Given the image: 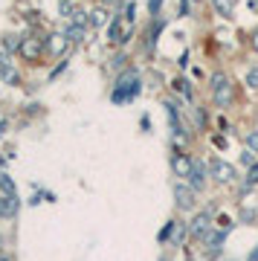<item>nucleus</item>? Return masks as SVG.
Masks as SVG:
<instances>
[{
    "instance_id": "423d86ee",
    "label": "nucleus",
    "mask_w": 258,
    "mask_h": 261,
    "mask_svg": "<svg viewBox=\"0 0 258 261\" xmlns=\"http://www.w3.org/2000/svg\"><path fill=\"white\" fill-rule=\"evenodd\" d=\"M174 203L177 209H192L194 206V189L189 183H174Z\"/></svg>"
},
{
    "instance_id": "dca6fc26",
    "label": "nucleus",
    "mask_w": 258,
    "mask_h": 261,
    "mask_svg": "<svg viewBox=\"0 0 258 261\" xmlns=\"http://www.w3.org/2000/svg\"><path fill=\"white\" fill-rule=\"evenodd\" d=\"M247 87L249 90H258V67H252L247 73Z\"/></svg>"
},
{
    "instance_id": "a211bd4d",
    "label": "nucleus",
    "mask_w": 258,
    "mask_h": 261,
    "mask_svg": "<svg viewBox=\"0 0 258 261\" xmlns=\"http://www.w3.org/2000/svg\"><path fill=\"white\" fill-rule=\"evenodd\" d=\"M247 148H252V154H258V130L247 134Z\"/></svg>"
},
{
    "instance_id": "2eb2a0df",
    "label": "nucleus",
    "mask_w": 258,
    "mask_h": 261,
    "mask_svg": "<svg viewBox=\"0 0 258 261\" xmlns=\"http://www.w3.org/2000/svg\"><path fill=\"white\" fill-rule=\"evenodd\" d=\"M67 41H82V35H84V27H67Z\"/></svg>"
},
{
    "instance_id": "9d476101",
    "label": "nucleus",
    "mask_w": 258,
    "mask_h": 261,
    "mask_svg": "<svg viewBox=\"0 0 258 261\" xmlns=\"http://www.w3.org/2000/svg\"><path fill=\"white\" fill-rule=\"evenodd\" d=\"M189 186H192L194 192H200V189L206 186V168L197 166V163H194L192 171H189Z\"/></svg>"
},
{
    "instance_id": "4468645a",
    "label": "nucleus",
    "mask_w": 258,
    "mask_h": 261,
    "mask_svg": "<svg viewBox=\"0 0 258 261\" xmlns=\"http://www.w3.org/2000/svg\"><path fill=\"white\" fill-rule=\"evenodd\" d=\"M64 47H67V35H53V38H49V49H53L56 56H58Z\"/></svg>"
},
{
    "instance_id": "39448f33",
    "label": "nucleus",
    "mask_w": 258,
    "mask_h": 261,
    "mask_svg": "<svg viewBox=\"0 0 258 261\" xmlns=\"http://www.w3.org/2000/svg\"><path fill=\"white\" fill-rule=\"evenodd\" d=\"M131 38V23L125 18H113V23L108 27V41L111 44H122Z\"/></svg>"
},
{
    "instance_id": "1a4fd4ad",
    "label": "nucleus",
    "mask_w": 258,
    "mask_h": 261,
    "mask_svg": "<svg viewBox=\"0 0 258 261\" xmlns=\"http://www.w3.org/2000/svg\"><path fill=\"white\" fill-rule=\"evenodd\" d=\"M209 224H212V218H209L206 212H200V215L192 221V229H189V232H192L194 238H203V235L209 232Z\"/></svg>"
},
{
    "instance_id": "0eeeda50",
    "label": "nucleus",
    "mask_w": 258,
    "mask_h": 261,
    "mask_svg": "<svg viewBox=\"0 0 258 261\" xmlns=\"http://www.w3.org/2000/svg\"><path fill=\"white\" fill-rule=\"evenodd\" d=\"M20 209L18 195H0V218H15Z\"/></svg>"
},
{
    "instance_id": "9b49d317",
    "label": "nucleus",
    "mask_w": 258,
    "mask_h": 261,
    "mask_svg": "<svg viewBox=\"0 0 258 261\" xmlns=\"http://www.w3.org/2000/svg\"><path fill=\"white\" fill-rule=\"evenodd\" d=\"M223 238H226L223 229H209V232L203 235V244H206V247H212V250H218V247L223 244Z\"/></svg>"
},
{
    "instance_id": "f3484780",
    "label": "nucleus",
    "mask_w": 258,
    "mask_h": 261,
    "mask_svg": "<svg viewBox=\"0 0 258 261\" xmlns=\"http://www.w3.org/2000/svg\"><path fill=\"white\" fill-rule=\"evenodd\" d=\"M247 183H249V186H258V163H252V166H249V171H247Z\"/></svg>"
},
{
    "instance_id": "b1692460",
    "label": "nucleus",
    "mask_w": 258,
    "mask_h": 261,
    "mask_svg": "<svg viewBox=\"0 0 258 261\" xmlns=\"http://www.w3.org/2000/svg\"><path fill=\"white\" fill-rule=\"evenodd\" d=\"M160 261H168V258H160Z\"/></svg>"
},
{
    "instance_id": "6e6552de",
    "label": "nucleus",
    "mask_w": 258,
    "mask_h": 261,
    "mask_svg": "<svg viewBox=\"0 0 258 261\" xmlns=\"http://www.w3.org/2000/svg\"><path fill=\"white\" fill-rule=\"evenodd\" d=\"M192 160L186 157V154H174V157H171V168H174V174L177 177H189V171H192Z\"/></svg>"
},
{
    "instance_id": "7ed1b4c3",
    "label": "nucleus",
    "mask_w": 258,
    "mask_h": 261,
    "mask_svg": "<svg viewBox=\"0 0 258 261\" xmlns=\"http://www.w3.org/2000/svg\"><path fill=\"white\" fill-rule=\"evenodd\" d=\"M44 38H20V44H18V53L23 61H41V56H44Z\"/></svg>"
},
{
    "instance_id": "4be33fe9",
    "label": "nucleus",
    "mask_w": 258,
    "mask_h": 261,
    "mask_svg": "<svg viewBox=\"0 0 258 261\" xmlns=\"http://www.w3.org/2000/svg\"><path fill=\"white\" fill-rule=\"evenodd\" d=\"M0 261H12V255H6V252H0Z\"/></svg>"
},
{
    "instance_id": "6ab92c4d",
    "label": "nucleus",
    "mask_w": 258,
    "mask_h": 261,
    "mask_svg": "<svg viewBox=\"0 0 258 261\" xmlns=\"http://www.w3.org/2000/svg\"><path fill=\"white\" fill-rule=\"evenodd\" d=\"M163 3H166V0H148V12H151V15H160Z\"/></svg>"
},
{
    "instance_id": "f8f14e48",
    "label": "nucleus",
    "mask_w": 258,
    "mask_h": 261,
    "mask_svg": "<svg viewBox=\"0 0 258 261\" xmlns=\"http://www.w3.org/2000/svg\"><path fill=\"white\" fill-rule=\"evenodd\" d=\"M215 12L221 15V18H232V12H235V0H212Z\"/></svg>"
},
{
    "instance_id": "412c9836",
    "label": "nucleus",
    "mask_w": 258,
    "mask_h": 261,
    "mask_svg": "<svg viewBox=\"0 0 258 261\" xmlns=\"http://www.w3.org/2000/svg\"><path fill=\"white\" fill-rule=\"evenodd\" d=\"M247 261H258V247H255V250H252V252L247 255Z\"/></svg>"
},
{
    "instance_id": "20e7f679",
    "label": "nucleus",
    "mask_w": 258,
    "mask_h": 261,
    "mask_svg": "<svg viewBox=\"0 0 258 261\" xmlns=\"http://www.w3.org/2000/svg\"><path fill=\"white\" fill-rule=\"evenodd\" d=\"M209 168H212V177L218 180V183H232V180H235V168H232L226 160H221V157L209 160Z\"/></svg>"
},
{
    "instance_id": "f257e3e1",
    "label": "nucleus",
    "mask_w": 258,
    "mask_h": 261,
    "mask_svg": "<svg viewBox=\"0 0 258 261\" xmlns=\"http://www.w3.org/2000/svg\"><path fill=\"white\" fill-rule=\"evenodd\" d=\"M137 93H139V75H137V70H125V73L116 75V84H113V93H111L113 102L125 105V102H131Z\"/></svg>"
},
{
    "instance_id": "5701e85b",
    "label": "nucleus",
    "mask_w": 258,
    "mask_h": 261,
    "mask_svg": "<svg viewBox=\"0 0 258 261\" xmlns=\"http://www.w3.org/2000/svg\"><path fill=\"white\" fill-rule=\"evenodd\" d=\"M0 252H3V235H0Z\"/></svg>"
},
{
    "instance_id": "f03ea898",
    "label": "nucleus",
    "mask_w": 258,
    "mask_h": 261,
    "mask_svg": "<svg viewBox=\"0 0 258 261\" xmlns=\"http://www.w3.org/2000/svg\"><path fill=\"white\" fill-rule=\"evenodd\" d=\"M209 90H212V99L218 108H229L232 105V79L226 73H212V79H209Z\"/></svg>"
},
{
    "instance_id": "ddd939ff",
    "label": "nucleus",
    "mask_w": 258,
    "mask_h": 261,
    "mask_svg": "<svg viewBox=\"0 0 258 261\" xmlns=\"http://www.w3.org/2000/svg\"><path fill=\"white\" fill-rule=\"evenodd\" d=\"M0 195H15V183L6 171H0Z\"/></svg>"
},
{
    "instance_id": "aec40b11",
    "label": "nucleus",
    "mask_w": 258,
    "mask_h": 261,
    "mask_svg": "<svg viewBox=\"0 0 258 261\" xmlns=\"http://www.w3.org/2000/svg\"><path fill=\"white\" fill-rule=\"evenodd\" d=\"M93 23L99 27V23H105V9H96L93 12Z\"/></svg>"
}]
</instances>
